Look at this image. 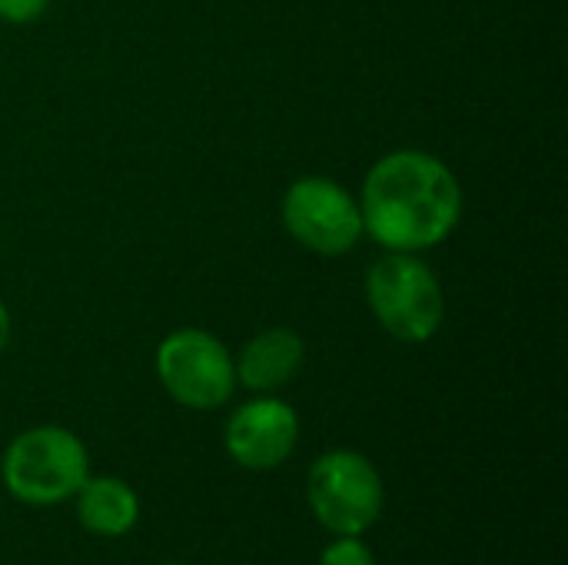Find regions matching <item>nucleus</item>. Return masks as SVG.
Here are the masks:
<instances>
[{"mask_svg": "<svg viewBox=\"0 0 568 565\" xmlns=\"http://www.w3.org/2000/svg\"><path fill=\"white\" fill-rule=\"evenodd\" d=\"M363 233L393 253H426L446 243L463 220V183L429 150L379 157L359 190Z\"/></svg>", "mask_w": 568, "mask_h": 565, "instance_id": "1", "label": "nucleus"}, {"mask_svg": "<svg viewBox=\"0 0 568 565\" xmlns=\"http://www.w3.org/2000/svg\"><path fill=\"white\" fill-rule=\"evenodd\" d=\"M366 303L399 343H426L443 330L446 296L436 270L419 253L386 250L366 273Z\"/></svg>", "mask_w": 568, "mask_h": 565, "instance_id": "2", "label": "nucleus"}, {"mask_svg": "<svg viewBox=\"0 0 568 565\" xmlns=\"http://www.w3.org/2000/svg\"><path fill=\"white\" fill-rule=\"evenodd\" d=\"M90 456L80 436L63 426L23 430L3 453L0 480L27 506H57L87 483Z\"/></svg>", "mask_w": 568, "mask_h": 565, "instance_id": "3", "label": "nucleus"}, {"mask_svg": "<svg viewBox=\"0 0 568 565\" xmlns=\"http://www.w3.org/2000/svg\"><path fill=\"white\" fill-rule=\"evenodd\" d=\"M383 476L356 450H329L310 466L306 500L333 536H363L383 513Z\"/></svg>", "mask_w": 568, "mask_h": 565, "instance_id": "4", "label": "nucleus"}, {"mask_svg": "<svg viewBox=\"0 0 568 565\" xmlns=\"http://www.w3.org/2000/svg\"><path fill=\"white\" fill-rule=\"evenodd\" d=\"M153 363L160 386L186 410H220L236 390L233 353L223 340L196 326H183L163 336Z\"/></svg>", "mask_w": 568, "mask_h": 565, "instance_id": "5", "label": "nucleus"}, {"mask_svg": "<svg viewBox=\"0 0 568 565\" xmlns=\"http://www.w3.org/2000/svg\"><path fill=\"white\" fill-rule=\"evenodd\" d=\"M286 233L310 253L343 256L363 240V210L343 183L329 176H300L286 186L283 203Z\"/></svg>", "mask_w": 568, "mask_h": 565, "instance_id": "6", "label": "nucleus"}, {"mask_svg": "<svg viewBox=\"0 0 568 565\" xmlns=\"http://www.w3.org/2000/svg\"><path fill=\"white\" fill-rule=\"evenodd\" d=\"M223 440L233 463L253 473H266L293 456L300 440V416L290 403L260 393L230 416Z\"/></svg>", "mask_w": 568, "mask_h": 565, "instance_id": "7", "label": "nucleus"}, {"mask_svg": "<svg viewBox=\"0 0 568 565\" xmlns=\"http://www.w3.org/2000/svg\"><path fill=\"white\" fill-rule=\"evenodd\" d=\"M303 356H306V343L296 330L290 326L260 330L253 340L243 343L240 356H233L236 383H243L253 393H276L300 373Z\"/></svg>", "mask_w": 568, "mask_h": 565, "instance_id": "8", "label": "nucleus"}, {"mask_svg": "<svg viewBox=\"0 0 568 565\" xmlns=\"http://www.w3.org/2000/svg\"><path fill=\"white\" fill-rule=\"evenodd\" d=\"M77 516L83 523L87 533L103 536V539H116L126 536L136 519H140V500L136 493L113 476H97L77 490Z\"/></svg>", "mask_w": 568, "mask_h": 565, "instance_id": "9", "label": "nucleus"}, {"mask_svg": "<svg viewBox=\"0 0 568 565\" xmlns=\"http://www.w3.org/2000/svg\"><path fill=\"white\" fill-rule=\"evenodd\" d=\"M320 565H376V559L359 536H339L333 546L323 549Z\"/></svg>", "mask_w": 568, "mask_h": 565, "instance_id": "10", "label": "nucleus"}, {"mask_svg": "<svg viewBox=\"0 0 568 565\" xmlns=\"http://www.w3.org/2000/svg\"><path fill=\"white\" fill-rule=\"evenodd\" d=\"M50 0H0V20L7 23H30L43 17Z\"/></svg>", "mask_w": 568, "mask_h": 565, "instance_id": "11", "label": "nucleus"}, {"mask_svg": "<svg viewBox=\"0 0 568 565\" xmlns=\"http://www.w3.org/2000/svg\"><path fill=\"white\" fill-rule=\"evenodd\" d=\"M7 343H10V310H7V303L0 300V353L7 350Z\"/></svg>", "mask_w": 568, "mask_h": 565, "instance_id": "12", "label": "nucleus"}, {"mask_svg": "<svg viewBox=\"0 0 568 565\" xmlns=\"http://www.w3.org/2000/svg\"><path fill=\"white\" fill-rule=\"evenodd\" d=\"M170 565H180V563H170Z\"/></svg>", "mask_w": 568, "mask_h": 565, "instance_id": "13", "label": "nucleus"}]
</instances>
